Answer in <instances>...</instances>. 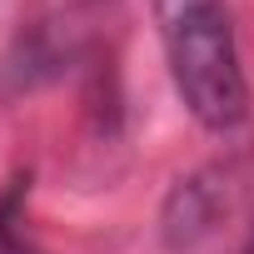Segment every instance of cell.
Masks as SVG:
<instances>
[{"instance_id": "obj_2", "label": "cell", "mask_w": 254, "mask_h": 254, "mask_svg": "<svg viewBox=\"0 0 254 254\" xmlns=\"http://www.w3.org/2000/svg\"><path fill=\"white\" fill-rule=\"evenodd\" d=\"M239 254H254V229H249V239H244V249Z\"/></svg>"}, {"instance_id": "obj_1", "label": "cell", "mask_w": 254, "mask_h": 254, "mask_svg": "<svg viewBox=\"0 0 254 254\" xmlns=\"http://www.w3.org/2000/svg\"><path fill=\"white\" fill-rule=\"evenodd\" d=\"M150 5L185 110L204 130H234L249 110V90L224 0H150Z\"/></svg>"}]
</instances>
